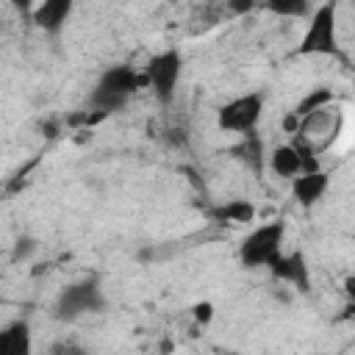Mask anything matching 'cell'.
<instances>
[{"label": "cell", "mask_w": 355, "mask_h": 355, "mask_svg": "<svg viewBox=\"0 0 355 355\" xmlns=\"http://www.w3.org/2000/svg\"><path fill=\"white\" fill-rule=\"evenodd\" d=\"M230 8H233V11H239V14H241V11H250V8H252V3H244V6H241V3H233V6H230Z\"/></svg>", "instance_id": "obj_23"}, {"label": "cell", "mask_w": 355, "mask_h": 355, "mask_svg": "<svg viewBox=\"0 0 355 355\" xmlns=\"http://www.w3.org/2000/svg\"><path fill=\"white\" fill-rule=\"evenodd\" d=\"M327 186H330V175L319 169V172L297 175V178L291 180V194H294V200H297L302 208H311V205H316V202L324 197Z\"/></svg>", "instance_id": "obj_10"}, {"label": "cell", "mask_w": 355, "mask_h": 355, "mask_svg": "<svg viewBox=\"0 0 355 355\" xmlns=\"http://www.w3.org/2000/svg\"><path fill=\"white\" fill-rule=\"evenodd\" d=\"M39 250V244H36V239H31V236H19L17 241H14V252H11V261H28L33 252Z\"/></svg>", "instance_id": "obj_17"}, {"label": "cell", "mask_w": 355, "mask_h": 355, "mask_svg": "<svg viewBox=\"0 0 355 355\" xmlns=\"http://www.w3.org/2000/svg\"><path fill=\"white\" fill-rule=\"evenodd\" d=\"M336 100V94H333V89H327V86H316V89H311L300 103H297V108H294V114L302 119V116H308V114H313V111H322V108H330V103Z\"/></svg>", "instance_id": "obj_15"}, {"label": "cell", "mask_w": 355, "mask_h": 355, "mask_svg": "<svg viewBox=\"0 0 355 355\" xmlns=\"http://www.w3.org/2000/svg\"><path fill=\"white\" fill-rule=\"evenodd\" d=\"M50 355H89V349L78 341H55L50 347Z\"/></svg>", "instance_id": "obj_19"}, {"label": "cell", "mask_w": 355, "mask_h": 355, "mask_svg": "<svg viewBox=\"0 0 355 355\" xmlns=\"http://www.w3.org/2000/svg\"><path fill=\"white\" fill-rule=\"evenodd\" d=\"M230 153H233L244 166H250L255 175H261V172H263V166H266V150H263L261 136H255V133L244 136V139H241Z\"/></svg>", "instance_id": "obj_12"}, {"label": "cell", "mask_w": 355, "mask_h": 355, "mask_svg": "<svg viewBox=\"0 0 355 355\" xmlns=\"http://www.w3.org/2000/svg\"><path fill=\"white\" fill-rule=\"evenodd\" d=\"M164 141L172 147V150H186L189 147V130L180 128V125H172L164 130Z\"/></svg>", "instance_id": "obj_18"}, {"label": "cell", "mask_w": 355, "mask_h": 355, "mask_svg": "<svg viewBox=\"0 0 355 355\" xmlns=\"http://www.w3.org/2000/svg\"><path fill=\"white\" fill-rule=\"evenodd\" d=\"M266 11L269 14H277V17H308L311 14V3L305 0H272L266 3Z\"/></svg>", "instance_id": "obj_16"}, {"label": "cell", "mask_w": 355, "mask_h": 355, "mask_svg": "<svg viewBox=\"0 0 355 355\" xmlns=\"http://www.w3.org/2000/svg\"><path fill=\"white\" fill-rule=\"evenodd\" d=\"M105 308V294L100 288L97 280H80V283H69L58 291L55 305H53V316L58 322H75L86 313H103Z\"/></svg>", "instance_id": "obj_3"}, {"label": "cell", "mask_w": 355, "mask_h": 355, "mask_svg": "<svg viewBox=\"0 0 355 355\" xmlns=\"http://www.w3.org/2000/svg\"><path fill=\"white\" fill-rule=\"evenodd\" d=\"M302 55H338L336 42V6L324 3L311 14V25L300 42Z\"/></svg>", "instance_id": "obj_6"}, {"label": "cell", "mask_w": 355, "mask_h": 355, "mask_svg": "<svg viewBox=\"0 0 355 355\" xmlns=\"http://www.w3.org/2000/svg\"><path fill=\"white\" fill-rule=\"evenodd\" d=\"M261 114H263V94L261 92H247L241 97L227 100L219 108L216 125L227 133L250 136V133H255V125L261 122Z\"/></svg>", "instance_id": "obj_5"}, {"label": "cell", "mask_w": 355, "mask_h": 355, "mask_svg": "<svg viewBox=\"0 0 355 355\" xmlns=\"http://www.w3.org/2000/svg\"><path fill=\"white\" fill-rule=\"evenodd\" d=\"M191 316H194L197 324H208V322L214 319V305L202 300V302H197V305L191 308Z\"/></svg>", "instance_id": "obj_20"}, {"label": "cell", "mask_w": 355, "mask_h": 355, "mask_svg": "<svg viewBox=\"0 0 355 355\" xmlns=\"http://www.w3.org/2000/svg\"><path fill=\"white\" fill-rule=\"evenodd\" d=\"M269 272L275 275V280L297 288L300 294H308L311 291V266H308V261H305V255L300 250L280 252L275 258V263L269 266Z\"/></svg>", "instance_id": "obj_7"}, {"label": "cell", "mask_w": 355, "mask_h": 355, "mask_svg": "<svg viewBox=\"0 0 355 355\" xmlns=\"http://www.w3.org/2000/svg\"><path fill=\"white\" fill-rule=\"evenodd\" d=\"M211 219L225 222V225H247L255 219V205L250 200H227L211 208Z\"/></svg>", "instance_id": "obj_13"}, {"label": "cell", "mask_w": 355, "mask_h": 355, "mask_svg": "<svg viewBox=\"0 0 355 355\" xmlns=\"http://www.w3.org/2000/svg\"><path fill=\"white\" fill-rule=\"evenodd\" d=\"M144 78H147V89L155 94V100L161 105H169L175 100L178 83H180V72H183V53L169 47L164 53H155L147 58L144 64Z\"/></svg>", "instance_id": "obj_4"}, {"label": "cell", "mask_w": 355, "mask_h": 355, "mask_svg": "<svg viewBox=\"0 0 355 355\" xmlns=\"http://www.w3.org/2000/svg\"><path fill=\"white\" fill-rule=\"evenodd\" d=\"M269 166H272V172L277 178L294 180L300 175V155H297V150L291 144H277L272 150V155H269Z\"/></svg>", "instance_id": "obj_14"}, {"label": "cell", "mask_w": 355, "mask_h": 355, "mask_svg": "<svg viewBox=\"0 0 355 355\" xmlns=\"http://www.w3.org/2000/svg\"><path fill=\"white\" fill-rule=\"evenodd\" d=\"M338 122H341V116L338 114H333L330 108H322V111H313V114H308V116H302L300 119V130H297V136L294 139H302V141H308L313 150H316V139L319 136H324V147L330 144V139L336 136V130H338ZM319 153V150H316Z\"/></svg>", "instance_id": "obj_8"}, {"label": "cell", "mask_w": 355, "mask_h": 355, "mask_svg": "<svg viewBox=\"0 0 355 355\" xmlns=\"http://www.w3.org/2000/svg\"><path fill=\"white\" fill-rule=\"evenodd\" d=\"M72 0H44V3H39L36 8H33V25L36 28H42L44 33H50V36H58L64 28H67V22H69V17H72Z\"/></svg>", "instance_id": "obj_9"}, {"label": "cell", "mask_w": 355, "mask_h": 355, "mask_svg": "<svg viewBox=\"0 0 355 355\" xmlns=\"http://www.w3.org/2000/svg\"><path fill=\"white\" fill-rule=\"evenodd\" d=\"M139 89H147L144 72H139L128 64L108 67L89 94V111H97L108 119L111 114H119Z\"/></svg>", "instance_id": "obj_1"}, {"label": "cell", "mask_w": 355, "mask_h": 355, "mask_svg": "<svg viewBox=\"0 0 355 355\" xmlns=\"http://www.w3.org/2000/svg\"><path fill=\"white\" fill-rule=\"evenodd\" d=\"M280 128H283V133H291V136H297V130H300V116L291 111V114H286L283 119H280Z\"/></svg>", "instance_id": "obj_21"}, {"label": "cell", "mask_w": 355, "mask_h": 355, "mask_svg": "<svg viewBox=\"0 0 355 355\" xmlns=\"http://www.w3.org/2000/svg\"><path fill=\"white\" fill-rule=\"evenodd\" d=\"M283 239H286V222L283 219H272L266 225H258L239 244V261H241V266H247V269L272 266L275 258L283 252Z\"/></svg>", "instance_id": "obj_2"}, {"label": "cell", "mask_w": 355, "mask_h": 355, "mask_svg": "<svg viewBox=\"0 0 355 355\" xmlns=\"http://www.w3.org/2000/svg\"><path fill=\"white\" fill-rule=\"evenodd\" d=\"M42 130H44V136H47V139H55V136L61 133V122L47 119V122H42Z\"/></svg>", "instance_id": "obj_22"}, {"label": "cell", "mask_w": 355, "mask_h": 355, "mask_svg": "<svg viewBox=\"0 0 355 355\" xmlns=\"http://www.w3.org/2000/svg\"><path fill=\"white\" fill-rule=\"evenodd\" d=\"M0 355H33L31 327L25 319H17L0 330Z\"/></svg>", "instance_id": "obj_11"}]
</instances>
